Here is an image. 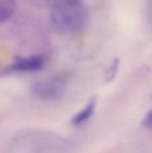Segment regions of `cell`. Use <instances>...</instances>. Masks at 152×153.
<instances>
[{
  "instance_id": "1",
  "label": "cell",
  "mask_w": 152,
  "mask_h": 153,
  "mask_svg": "<svg viewBox=\"0 0 152 153\" xmlns=\"http://www.w3.org/2000/svg\"><path fill=\"white\" fill-rule=\"evenodd\" d=\"M86 5L83 0H53L50 20L59 34H75L86 23Z\"/></svg>"
},
{
  "instance_id": "2",
  "label": "cell",
  "mask_w": 152,
  "mask_h": 153,
  "mask_svg": "<svg viewBox=\"0 0 152 153\" xmlns=\"http://www.w3.org/2000/svg\"><path fill=\"white\" fill-rule=\"evenodd\" d=\"M67 86L66 75H53L50 78L37 81L31 86V94L38 100L53 101L65 94Z\"/></svg>"
},
{
  "instance_id": "3",
  "label": "cell",
  "mask_w": 152,
  "mask_h": 153,
  "mask_svg": "<svg viewBox=\"0 0 152 153\" xmlns=\"http://www.w3.org/2000/svg\"><path fill=\"white\" fill-rule=\"evenodd\" d=\"M46 55L43 54H31L27 56H16L8 66L12 73H37L45 67Z\"/></svg>"
},
{
  "instance_id": "4",
  "label": "cell",
  "mask_w": 152,
  "mask_h": 153,
  "mask_svg": "<svg viewBox=\"0 0 152 153\" xmlns=\"http://www.w3.org/2000/svg\"><path fill=\"white\" fill-rule=\"evenodd\" d=\"M96 106H97L96 98H92L90 101H88V102L85 103V106H83L78 113H75L74 116L72 117L70 124H72L73 126H81V125L86 124V122L93 117L94 110H96Z\"/></svg>"
},
{
  "instance_id": "5",
  "label": "cell",
  "mask_w": 152,
  "mask_h": 153,
  "mask_svg": "<svg viewBox=\"0 0 152 153\" xmlns=\"http://www.w3.org/2000/svg\"><path fill=\"white\" fill-rule=\"evenodd\" d=\"M16 8V0H0V24L12 18Z\"/></svg>"
},
{
  "instance_id": "6",
  "label": "cell",
  "mask_w": 152,
  "mask_h": 153,
  "mask_svg": "<svg viewBox=\"0 0 152 153\" xmlns=\"http://www.w3.org/2000/svg\"><path fill=\"white\" fill-rule=\"evenodd\" d=\"M142 125H143V128H145V129L152 130V110L145 114V117L143 118Z\"/></svg>"
}]
</instances>
